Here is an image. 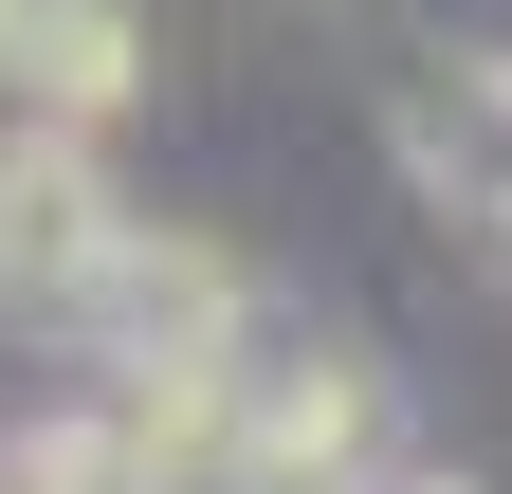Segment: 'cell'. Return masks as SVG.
I'll return each mask as SVG.
<instances>
[{"mask_svg":"<svg viewBox=\"0 0 512 494\" xmlns=\"http://www.w3.org/2000/svg\"><path fill=\"white\" fill-rule=\"evenodd\" d=\"M220 403H238V494H366L403 458V385L348 330H238Z\"/></svg>","mask_w":512,"mask_h":494,"instance_id":"cell-1","label":"cell"},{"mask_svg":"<svg viewBox=\"0 0 512 494\" xmlns=\"http://www.w3.org/2000/svg\"><path fill=\"white\" fill-rule=\"evenodd\" d=\"M74 330L110 348V385H220L238 330H256V275H238V238H202V220H128Z\"/></svg>","mask_w":512,"mask_h":494,"instance_id":"cell-2","label":"cell"},{"mask_svg":"<svg viewBox=\"0 0 512 494\" xmlns=\"http://www.w3.org/2000/svg\"><path fill=\"white\" fill-rule=\"evenodd\" d=\"M110 238H128L110 147L19 110V129H0V312H19V330H74V312H92V275H110Z\"/></svg>","mask_w":512,"mask_h":494,"instance_id":"cell-3","label":"cell"},{"mask_svg":"<svg viewBox=\"0 0 512 494\" xmlns=\"http://www.w3.org/2000/svg\"><path fill=\"white\" fill-rule=\"evenodd\" d=\"M403 165L439 183V202H512V55H439V74H403Z\"/></svg>","mask_w":512,"mask_h":494,"instance_id":"cell-4","label":"cell"},{"mask_svg":"<svg viewBox=\"0 0 512 494\" xmlns=\"http://www.w3.org/2000/svg\"><path fill=\"white\" fill-rule=\"evenodd\" d=\"M128 92H147V19H128V0H55V37L19 55V110L110 147V110H128Z\"/></svg>","mask_w":512,"mask_h":494,"instance_id":"cell-5","label":"cell"},{"mask_svg":"<svg viewBox=\"0 0 512 494\" xmlns=\"http://www.w3.org/2000/svg\"><path fill=\"white\" fill-rule=\"evenodd\" d=\"M55 37V0H0V92H19V55Z\"/></svg>","mask_w":512,"mask_h":494,"instance_id":"cell-6","label":"cell"},{"mask_svg":"<svg viewBox=\"0 0 512 494\" xmlns=\"http://www.w3.org/2000/svg\"><path fill=\"white\" fill-rule=\"evenodd\" d=\"M366 494H476V476H421V458H384V476H366Z\"/></svg>","mask_w":512,"mask_h":494,"instance_id":"cell-7","label":"cell"},{"mask_svg":"<svg viewBox=\"0 0 512 494\" xmlns=\"http://www.w3.org/2000/svg\"><path fill=\"white\" fill-rule=\"evenodd\" d=\"M494 238H512V202H494Z\"/></svg>","mask_w":512,"mask_h":494,"instance_id":"cell-8","label":"cell"}]
</instances>
